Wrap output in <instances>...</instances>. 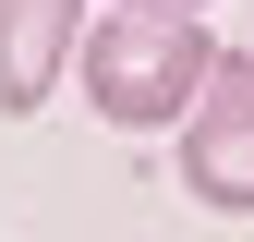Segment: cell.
Returning a JSON list of instances; mask_svg holds the SVG:
<instances>
[{
  "mask_svg": "<svg viewBox=\"0 0 254 242\" xmlns=\"http://www.w3.org/2000/svg\"><path fill=\"white\" fill-rule=\"evenodd\" d=\"M182 182L218 218H254V60H218V85L182 121Z\"/></svg>",
  "mask_w": 254,
  "mask_h": 242,
  "instance_id": "obj_2",
  "label": "cell"
},
{
  "mask_svg": "<svg viewBox=\"0 0 254 242\" xmlns=\"http://www.w3.org/2000/svg\"><path fill=\"white\" fill-rule=\"evenodd\" d=\"M85 0H0V109H49V85L85 60Z\"/></svg>",
  "mask_w": 254,
  "mask_h": 242,
  "instance_id": "obj_3",
  "label": "cell"
},
{
  "mask_svg": "<svg viewBox=\"0 0 254 242\" xmlns=\"http://www.w3.org/2000/svg\"><path fill=\"white\" fill-rule=\"evenodd\" d=\"M218 49L206 12H145V0H121V12L85 37V97H97L121 133H145V121H194V97L218 85Z\"/></svg>",
  "mask_w": 254,
  "mask_h": 242,
  "instance_id": "obj_1",
  "label": "cell"
},
{
  "mask_svg": "<svg viewBox=\"0 0 254 242\" xmlns=\"http://www.w3.org/2000/svg\"><path fill=\"white\" fill-rule=\"evenodd\" d=\"M145 12H206V0H145Z\"/></svg>",
  "mask_w": 254,
  "mask_h": 242,
  "instance_id": "obj_4",
  "label": "cell"
}]
</instances>
